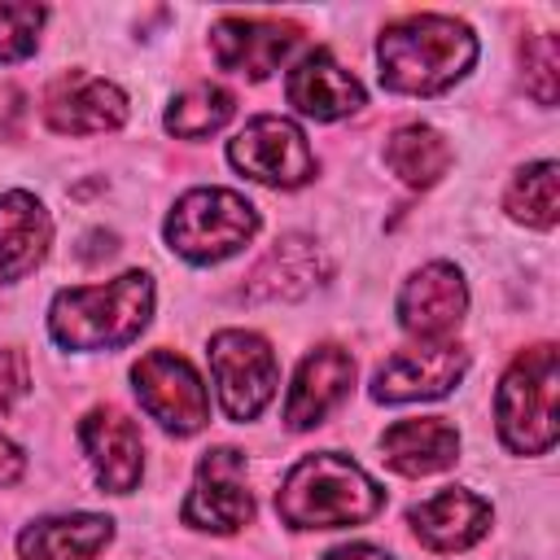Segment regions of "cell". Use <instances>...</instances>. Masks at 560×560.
I'll return each instance as SVG.
<instances>
[{"instance_id":"cell-6","label":"cell","mask_w":560,"mask_h":560,"mask_svg":"<svg viewBox=\"0 0 560 560\" xmlns=\"http://www.w3.org/2000/svg\"><path fill=\"white\" fill-rule=\"evenodd\" d=\"M210 376H214L219 407L228 411V420L245 424L271 402L280 363H276V350L258 332L223 328L210 337Z\"/></svg>"},{"instance_id":"cell-25","label":"cell","mask_w":560,"mask_h":560,"mask_svg":"<svg viewBox=\"0 0 560 560\" xmlns=\"http://www.w3.org/2000/svg\"><path fill=\"white\" fill-rule=\"evenodd\" d=\"M44 18H48L44 4L0 0V66H4V61H22V57L35 52Z\"/></svg>"},{"instance_id":"cell-7","label":"cell","mask_w":560,"mask_h":560,"mask_svg":"<svg viewBox=\"0 0 560 560\" xmlns=\"http://www.w3.org/2000/svg\"><path fill=\"white\" fill-rule=\"evenodd\" d=\"M140 407L175 438H192L210 424V394L197 368L175 350H149L131 368Z\"/></svg>"},{"instance_id":"cell-14","label":"cell","mask_w":560,"mask_h":560,"mask_svg":"<svg viewBox=\"0 0 560 560\" xmlns=\"http://www.w3.org/2000/svg\"><path fill=\"white\" fill-rule=\"evenodd\" d=\"M79 442L88 451V464L96 472V481L109 490V494H131L140 486V472H144V442H140V429L127 411L118 407H92L83 420H79Z\"/></svg>"},{"instance_id":"cell-18","label":"cell","mask_w":560,"mask_h":560,"mask_svg":"<svg viewBox=\"0 0 560 560\" xmlns=\"http://www.w3.org/2000/svg\"><path fill=\"white\" fill-rule=\"evenodd\" d=\"M416 538L429 551H468L490 529V503L464 486H446L407 512Z\"/></svg>"},{"instance_id":"cell-4","label":"cell","mask_w":560,"mask_h":560,"mask_svg":"<svg viewBox=\"0 0 560 560\" xmlns=\"http://www.w3.org/2000/svg\"><path fill=\"white\" fill-rule=\"evenodd\" d=\"M499 438L516 455H547L556 446V346H529L512 359L494 394Z\"/></svg>"},{"instance_id":"cell-21","label":"cell","mask_w":560,"mask_h":560,"mask_svg":"<svg viewBox=\"0 0 560 560\" xmlns=\"http://www.w3.org/2000/svg\"><path fill=\"white\" fill-rule=\"evenodd\" d=\"M48 241H52V219L48 210L13 188L0 197V280H22L26 271H35L48 254Z\"/></svg>"},{"instance_id":"cell-5","label":"cell","mask_w":560,"mask_h":560,"mask_svg":"<svg viewBox=\"0 0 560 560\" xmlns=\"http://www.w3.org/2000/svg\"><path fill=\"white\" fill-rule=\"evenodd\" d=\"M254 232L258 210L232 188H192L166 214V245L197 267L232 258L241 245L254 241Z\"/></svg>"},{"instance_id":"cell-28","label":"cell","mask_w":560,"mask_h":560,"mask_svg":"<svg viewBox=\"0 0 560 560\" xmlns=\"http://www.w3.org/2000/svg\"><path fill=\"white\" fill-rule=\"evenodd\" d=\"M22 468H26V455L0 433V486H9V481H18L22 477Z\"/></svg>"},{"instance_id":"cell-9","label":"cell","mask_w":560,"mask_h":560,"mask_svg":"<svg viewBox=\"0 0 560 560\" xmlns=\"http://www.w3.org/2000/svg\"><path fill=\"white\" fill-rule=\"evenodd\" d=\"M249 521H254V494L245 486V455L232 446L206 451L192 490L184 499V525L210 534H236Z\"/></svg>"},{"instance_id":"cell-15","label":"cell","mask_w":560,"mask_h":560,"mask_svg":"<svg viewBox=\"0 0 560 560\" xmlns=\"http://www.w3.org/2000/svg\"><path fill=\"white\" fill-rule=\"evenodd\" d=\"M350 385H354V359H350V350H341V346H315L298 363V372H293V385H289V398H284V424L293 433L324 424V416L350 394Z\"/></svg>"},{"instance_id":"cell-10","label":"cell","mask_w":560,"mask_h":560,"mask_svg":"<svg viewBox=\"0 0 560 560\" xmlns=\"http://www.w3.org/2000/svg\"><path fill=\"white\" fill-rule=\"evenodd\" d=\"M464 311H468V289H464L459 267L451 262L420 267L398 293V324L424 346L451 341L464 324Z\"/></svg>"},{"instance_id":"cell-24","label":"cell","mask_w":560,"mask_h":560,"mask_svg":"<svg viewBox=\"0 0 560 560\" xmlns=\"http://www.w3.org/2000/svg\"><path fill=\"white\" fill-rule=\"evenodd\" d=\"M508 214L525 228H556V162H529L516 171V179L508 184V197H503Z\"/></svg>"},{"instance_id":"cell-11","label":"cell","mask_w":560,"mask_h":560,"mask_svg":"<svg viewBox=\"0 0 560 560\" xmlns=\"http://www.w3.org/2000/svg\"><path fill=\"white\" fill-rule=\"evenodd\" d=\"M468 354L455 341H438V346H407L394 350L376 376H372V398L376 402H420V398H442L451 394V385L464 376Z\"/></svg>"},{"instance_id":"cell-23","label":"cell","mask_w":560,"mask_h":560,"mask_svg":"<svg viewBox=\"0 0 560 560\" xmlns=\"http://www.w3.org/2000/svg\"><path fill=\"white\" fill-rule=\"evenodd\" d=\"M236 114V96L219 83H192L188 92H179L171 105H166V131L179 136V140H206L214 136L228 118Z\"/></svg>"},{"instance_id":"cell-16","label":"cell","mask_w":560,"mask_h":560,"mask_svg":"<svg viewBox=\"0 0 560 560\" xmlns=\"http://www.w3.org/2000/svg\"><path fill=\"white\" fill-rule=\"evenodd\" d=\"M284 96L298 114L315 118V122H332V118H350L354 109H363V83L328 52L315 48L306 52L289 79H284Z\"/></svg>"},{"instance_id":"cell-12","label":"cell","mask_w":560,"mask_h":560,"mask_svg":"<svg viewBox=\"0 0 560 560\" xmlns=\"http://www.w3.org/2000/svg\"><path fill=\"white\" fill-rule=\"evenodd\" d=\"M44 122L61 136H96L127 122V96L109 79L66 70L44 92Z\"/></svg>"},{"instance_id":"cell-2","label":"cell","mask_w":560,"mask_h":560,"mask_svg":"<svg viewBox=\"0 0 560 560\" xmlns=\"http://www.w3.org/2000/svg\"><path fill=\"white\" fill-rule=\"evenodd\" d=\"M385 508V490L346 455L319 451L289 468L276 490V512L293 529H341L372 521Z\"/></svg>"},{"instance_id":"cell-3","label":"cell","mask_w":560,"mask_h":560,"mask_svg":"<svg viewBox=\"0 0 560 560\" xmlns=\"http://www.w3.org/2000/svg\"><path fill=\"white\" fill-rule=\"evenodd\" d=\"M153 315V280L144 271H122L109 284L61 289L48 306V332L66 350H122Z\"/></svg>"},{"instance_id":"cell-19","label":"cell","mask_w":560,"mask_h":560,"mask_svg":"<svg viewBox=\"0 0 560 560\" xmlns=\"http://www.w3.org/2000/svg\"><path fill=\"white\" fill-rule=\"evenodd\" d=\"M381 451H385V464L394 472L429 477V472H442L459 459V433L442 416H416V420L389 424L381 433Z\"/></svg>"},{"instance_id":"cell-13","label":"cell","mask_w":560,"mask_h":560,"mask_svg":"<svg viewBox=\"0 0 560 560\" xmlns=\"http://www.w3.org/2000/svg\"><path fill=\"white\" fill-rule=\"evenodd\" d=\"M302 39V26L280 18H219L210 26V48L223 70H236L245 79H267Z\"/></svg>"},{"instance_id":"cell-8","label":"cell","mask_w":560,"mask_h":560,"mask_svg":"<svg viewBox=\"0 0 560 560\" xmlns=\"http://www.w3.org/2000/svg\"><path fill=\"white\" fill-rule=\"evenodd\" d=\"M228 162L267 188H302L315 175V153H311L302 127L280 114L249 118L228 140Z\"/></svg>"},{"instance_id":"cell-20","label":"cell","mask_w":560,"mask_h":560,"mask_svg":"<svg viewBox=\"0 0 560 560\" xmlns=\"http://www.w3.org/2000/svg\"><path fill=\"white\" fill-rule=\"evenodd\" d=\"M114 521L96 512H70V516H44L18 534L22 560H92L109 547Z\"/></svg>"},{"instance_id":"cell-1","label":"cell","mask_w":560,"mask_h":560,"mask_svg":"<svg viewBox=\"0 0 560 560\" xmlns=\"http://www.w3.org/2000/svg\"><path fill=\"white\" fill-rule=\"evenodd\" d=\"M477 61V35L468 22L446 13H411L381 31L376 66L389 92L407 96H438L455 88Z\"/></svg>"},{"instance_id":"cell-26","label":"cell","mask_w":560,"mask_h":560,"mask_svg":"<svg viewBox=\"0 0 560 560\" xmlns=\"http://www.w3.org/2000/svg\"><path fill=\"white\" fill-rule=\"evenodd\" d=\"M521 61H525V88L538 105H556V88H560V52H556V35H534L521 44Z\"/></svg>"},{"instance_id":"cell-27","label":"cell","mask_w":560,"mask_h":560,"mask_svg":"<svg viewBox=\"0 0 560 560\" xmlns=\"http://www.w3.org/2000/svg\"><path fill=\"white\" fill-rule=\"evenodd\" d=\"M31 389V372H26V354L4 346L0 350V411H13Z\"/></svg>"},{"instance_id":"cell-22","label":"cell","mask_w":560,"mask_h":560,"mask_svg":"<svg viewBox=\"0 0 560 560\" xmlns=\"http://www.w3.org/2000/svg\"><path fill=\"white\" fill-rule=\"evenodd\" d=\"M385 166L407 184V188H433L446 171H451V144L442 140V131H433L429 122H407L389 136L385 144Z\"/></svg>"},{"instance_id":"cell-29","label":"cell","mask_w":560,"mask_h":560,"mask_svg":"<svg viewBox=\"0 0 560 560\" xmlns=\"http://www.w3.org/2000/svg\"><path fill=\"white\" fill-rule=\"evenodd\" d=\"M324 560H394V556L381 551V547H372V542H341V547H332Z\"/></svg>"},{"instance_id":"cell-17","label":"cell","mask_w":560,"mask_h":560,"mask_svg":"<svg viewBox=\"0 0 560 560\" xmlns=\"http://www.w3.org/2000/svg\"><path fill=\"white\" fill-rule=\"evenodd\" d=\"M324 271H328L324 249L311 236H280L245 276L241 298L245 302H293L311 293L324 280Z\"/></svg>"}]
</instances>
